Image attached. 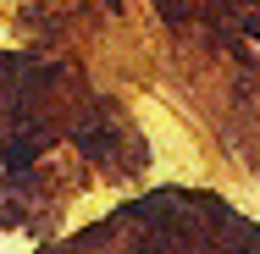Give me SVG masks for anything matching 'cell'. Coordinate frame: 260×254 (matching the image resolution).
<instances>
[{
    "label": "cell",
    "mask_w": 260,
    "mask_h": 254,
    "mask_svg": "<svg viewBox=\"0 0 260 254\" xmlns=\"http://www.w3.org/2000/svg\"><path fill=\"white\" fill-rule=\"evenodd\" d=\"M105 6H111V11H116V6H122V0H105Z\"/></svg>",
    "instance_id": "1"
}]
</instances>
